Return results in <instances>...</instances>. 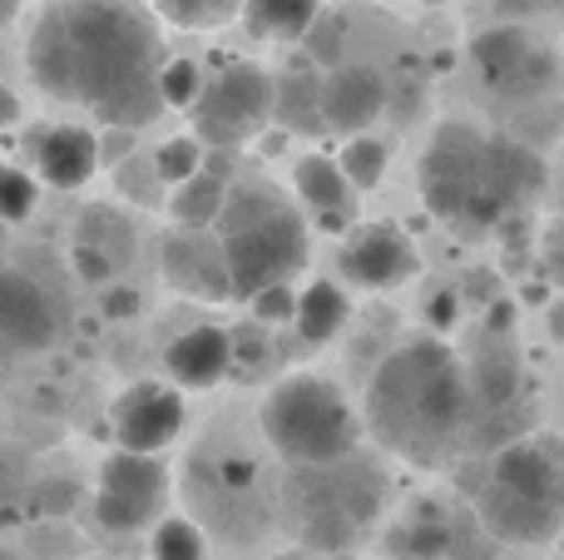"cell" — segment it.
<instances>
[{
	"mask_svg": "<svg viewBox=\"0 0 564 560\" xmlns=\"http://www.w3.org/2000/svg\"><path fill=\"white\" fill-rule=\"evenodd\" d=\"M144 0L45 6L25 35V75L55 105L99 119V129H144L159 119L169 55Z\"/></svg>",
	"mask_w": 564,
	"mask_h": 560,
	"instance_id": "6da1fadb",
	"label": "cell"
},
{
	"mask_svg": "<svg viewBox=\"0 0 564 560\" xmlns=\"http://www.w3.org/2000/svg\"><path fill=\"white\" fill-rule=\"evenodd\" d=\"M367 432L411 466H441L480 422L470 367L441 337H411L377 363L361 402Z\"/></svg>",
	"mask_w": 564,
	"mask_h": 560,
	"instance_id": "7a4b0ae2",
	"label": "cell"
},
{
	"mask_svg": "<svg viewBox=\"0 0 564 560\" xmlns=\"http://www.w3.org/2000/svg\"><path fill=\"white\" fill-rule=\"evenodd\" d=\"M421 204L446 228L476 238L516 218L545 189V159L516 134L476 119H441L416 164Z\"/></svg>",
	"mask_w": 564,
	"mask_h": 560,
	"instance_id": "3957f363",
	"label": "cell"
},
{
	"mask_svg": "<svg viewBox=\"0 0 564 560\" xmlns=\"http://www.w3.org/2000/svg\"><path fill=\"white\" fill-rule=\"evenodd\" d=\"M214 234L228 254V268H234L238 303H253L263 288L292 283L312 258L307 208L268 179H238L228 189V208Z\"/></svg>",
	"mask_w": 564,
	"mask_h": 560,
	"instance_id": "277c9868",
	"label": "cell"
},
{
	"mask_svg": "<svg viewBox=\"0 0 564 560\" xmlns=\"http://www.w3.org/2000/svg\"><path fill=\"white\" fill-rule=\"evenodd\" d=\"M258 427H263L268 446L297 472H322V466L357 456V442L367 432V422L347 402V392L322 373L278 377L268 387L263 407H258Z\"/></svg>",
	"mask_w": 564,
	"mask_h": 560,
	"instance_id": "5b68a950",
	"label": "cell"
},
{
	"mask_svg": "<svg viewBox=\"0 0 564 560\" xmlns=\"http://www.w3.org/2000/svg\"><path fill=\"white\" fill-rule=\"evenodd\" d=\"M278 109V79L263 65H224L208 75L204 99L194 105V134L208 149H243L248 139L263 134V125Z\"/></svg>",
	"mask_w": 564,
	"mask_h": 560,
	"instance_id": "8992f818",
	"label": "cell"
},
{
	"mask_svg": "<svg viewBox=\"0 0 564 560\" xmlns=\"http://www.w3.org/2000/svg\"><path fill=\"white\" fill-rule=\"evenodd\" d=\"M164 502H169V472L159 456L124 452V446H115V452L105 456L99 482H95L99 531H109V536L154 531L159 516H164Z\"/></svg>",
	"mask_w": 564,
	"mask_h": 560,
	"instance_id": "52a82bcc",
	"label": "cell"
},
{
	"mask_svg": "<svg viewBox=\"0 0 564 560\" xmlns=\"http://www.w3.org/2000/svg\"><path fill=\"white\" fill-rule=\"evenodd\" d=\"M337 273L357 293H391L421 273V254L406 228L397 224H357L337 248Z\"/></svg>",
	"mask_w": 564,
	"mask_h": 560,
	"instance_id": "ba28073f",
	"label": "cell"
},
{
	"mask_svg": "<svg viewBox=\"0 0 564 560\" xmlns=\"http://www.w3.org/2000/svg\"><path fill=\"white\" fill-rule=\"evenodd\" d=\"M184 387L159 383V377H139L109 407V432H115V446L124 452H144L159 456L178 432H184Z\"/></svg>",
	"mask_w": 564,
	"mask_h": 560,
	"instance_id": "9c48e42d",
	"label": "cell"
},
{
	"mask_svg": "<svg viewBox=\"0 0 564 560\" xmlns=\"http://www.w3.org/2000/svg\"><path fill=\"white\" fill-rule=\"evenodd\" d=\"M25 169L45 189L75 194L105 169L99 154V129L79 125V119H55V125H35L25 134Z\"/></svg>",
	"mask_w": 564,
	"mask_h": 560,
	"instance_id": "30bf717a",
	"label": "cell"
},
{
	"mask_svg": "<svg viewBox=\"0 0 564 560\" xmlns=\"http://www.w3.org/2000/svg\"><path fill=\"white\" fill-rule=\"evenodd\" d=\"M159 273L174 293L194 298V303H234V268L218 244V234H198V228H169L159 238Z\"/></svg>",
	"mask_w": 564,
	"mask_h": 560,
	"instance_id": "8fae6325",
	"label": "cell"
},
{
	"mask_svg": "<svg viewBox=\"0 0 564 560\" xmlns=\"http://www.w3.org/2000/svg\"><path fill=\"white\" fill-rule=\"evenodd\" d=\"M59 337V303L40 278L6 268L0 273V343L10 357H30L55 347Z\"/></svg>",
	"mask_w": 564,
	"mask_h": 560,
	"instance_id": "7c38bea8",
	"label": "cell"
},
{
	"mask_svg": "<svg viewBox=\"0 0 564 560\" xmlns=\"http://www.w3.org/2000/svg\"><path fill=\"white\" fill-rule=\"evenodd\" d=\"M164 367H169V383L188 387V392H208L218 387L228 373L238 367L234 353V333L218 323H194L184 327L178 337H169L164 347Z\"/></svg>",
	"mask_w": 564,
	"mask_h": 560,
	"instance_id": "4fadbf2b",
	"label": "cell"
},
{
	"mask_svg": "<svg viewBox=\"0 0 564 560\" xmlns=\"http://www.w3.org/2000/svg\"><path fill=\"white\" fill-rule=\"evenodd\" d=\"M391 109V85L377 65H341L327 75V129L357 139Z\"/></svg>",
	"mask_w": 564,
	"mask_h": 560,
	"instance_id": "5bb4252c",
	"label": "cell"
},
{
	"mask_svg": "<svg viewBox=\"0 0 564 560\" xmlns=\"http://www.w3.org/2000/svg\"><path fill=\"white\" fill-rule=\"evenodd\" d=\"M490 482L525 496V502L564 511V452L545 442H506L490 456Z\"/></svg>",
	"mask_w": 564,
	"mask_h": 560,
	"instance_id": "9a60e30c",
	"label": "cell"
},
{
	"mask_svg": "<svg viewBox=\"0 0 564 560\" xmlns=\"http://www.w3.org/2000/svg\"><path fill=\"white\" fill-rule=\"evenodd\" d=\"M476 506H480V526H486L490 536H500L506 546H545V541H555L564 526V511L525 502V496L506 492V486H496V482L476 496Z\"/></svg>",
	"mask_w": 564,
	"mask_h": 560,
	"instance_id": "2e32d148",
	"label": "cell"
},
{
	"mask_svg": "<svg viewBox=\"0 0 564 560\" xmlns=\"http://www.w3.org/2000/svg\"><path fill=\"white\" fill-rule=\"evenodd\" d=\"M292 194H297V204L307 208L312 218H341L351 214V204H357V189H351V179L341 174L337 154H297V164H292Z\"/></svg>",
	"mask_w": 564,
	"mask_h": 560,
	"instance_id": "e0dca14e",
	"label": "cell"
},
{
	"mask_svg": "<svg viewBox=\"0 0 564 560\" xmlns=\"http://www.w3.org/2000/svg\"><path fill=\"white\" fill-rule=\"evenodd\" d=\"M535 50L540 45L525 35V25H496L470 40V60H476V69L486 75V85L496 89V95H510V85L520 79V69L530 65Z\"/></svg>",
	"mask_w": 564,
	"mask_h": 560,
	"instance_id": "ac0fdd59",
	"label": "cell"
},
{
	"mask_svg": "<svg viewBox=\"0 0 564 560\" xmlns=\"http://www.w3.org/2000/svg\"><path fill=\"white\" fill-rule=\"evenodd\" d=\"M351 323V298H347V283L337 278H312L302 283V303H297V337L312 347H327L332 337H341Z\"/></svg>",
	"mask_w": 564,
	"mask_h": 560,
	"instance_id": "d6986e66",
	"label": "cell"
},
{
	"mask_svg": "<svg viewBox=\"0 0 564 560\" xmlns=\"http://www.w3.org/2000/svg\"><path fill=\"white\" fill-rule=\"evenodd\" d=\"M273 119L282 129H292V134H322L327 129V79H317V69L278 75Z\"/></svg>",
	"mask_w": 564,
	"mask_h": 560,
	"instance_id": "ffe728a7",
	"label": "cell"
},
{
	"mask_svg": "<svg viewBox=\"0 0 564 560\" xmlns=\"http://www.w3.org/2000/svg\"><path fill=\"white\" fill-rule=\"evenodd\" d=\"M322 20V0H248L243 30L258 40H307Z\"/></svg>",
	"mask_w": 564,
	"mask_h": 560,
	"instance_id": "44dd1931",
	"label": "cell"
},
{
	"mask_svg": "<svg viewBox=\"0 0 564 560\" xmlns=\"http://www.w3.org/2000/svg\"><path fill=\"white\" fill-rule=\"evenodd\" d=\"M228 189H234V184H224V179L208 174V169L198 179H188V184H178L174 194L164 198L174 228H198V234H214L218 218H224V208H228Z\"/></svg>",
	"mask_w": 564,
	"mask_h": 560,
	"instance_id": "7402d4cb",
	"label": "cell"
},
{
	"mask_svg": "<svg viewBox=\"0 0 564 560\" xmlns=\"http://www.w3.org/2000/svg\"><path fill=\"white\" fill-rule=\"evenodd\" d=\"M470 387H476L480 417H496V412H506V407L520 402L525 377H520V363L510 353H486L470 363Z\"/></svg>",
	"mask_w": 564,
	"mask_h": 560,
	"instance_id": "603a6c76",
	"label": "cell"
},
{
	"mask_svg": "<svg viewBox=\"0 0 564 560\" xmlns=\"http://www.w3.org/2000/svg\"><path fill=\"white\" fill-rule=\"evenodd\" d=\"M391 546L406 560H446L451 546H456V531H451V516L441 511V506H416V511L397 526Z\"/></svg>",
	"mask_w": 564,
	"mask_h": 560,
	"instance_id": "cb8c5ba5",
	"label": "cell"
},
{
	"mask_svg": "<svg viewBox=\"0 0 564 560\" xmlns=\"http://www.w3.org/2000/svg\"><path fill=\"white\" fill-rule=\"evenodd\" d=\"M75 244L99 248V254H109L119 268H124L129 254H134V224H129L115 204H89L85 214L75 218Z\"/></svg>",
	"mask_w": 564,
	"mask_h": 560,
	"instance_id": "d4e9b609",
	"label": "cell"
},
{
	"mask_svg": "<svg viewBox=\"0 0 564 560\" xmlns=\"http://www.w3.org/2000/svg\"><path fill=\"white\" fill-rule=\"evenodd\" d=\"M144 6L174 30H218L228 20H243L248 0H144Z\"/></svg>",
	"mask_w": 564,
	"mask_h": 560,
	"instance_id": "484cf974",
	"label": "cell"
},
{
	"mask_svg": "<svg viewBox=\"0 0 564 560\" xmlns=\"http://www.w3.org/2000/svg\"><path fill=\"white\" fill-rule=\"evenodd\" d=\"M337 164H341V174L351 179L357 194H371V189L387 179V169H391V149L381 144V139H371V134H357V139H341Z\"/></svg>",
	"mask_w": 564,
	"mask_h": 560,
	"instance_id": "4316f807",
	"label": "cell"
},
{
	"mask_svg": "<svg viewBox=\"0 0 564 560\" xmlns=\"http://www.w3.org/2000/svg\"><path fill=\"white\" fill-rule=\"evenodd\" d=\"M149 556L154 560H208V536L188 516H164L149 531Z\"/></svg>",
	"mask_w": 564,
	"mask_h": 560,
	"instance_id": "83f0119b",
	"label": "cell"
},
{
	"mask_svg": "<svg viewBox=\"0 0 564 560\" xmlns=\"http://www.w3.org/2000/svg\"><path fill=\"white\" fill-rule=\"evenodd\" d=\"M154 169H159V179H164L169 189H178V184H188V179H198L208 169V144L198 134H174V139H164V144L154 149Z\"/></svg>",
	"mask_w": 564,
	"mask_h": 560,
	"instance_id": "f1b7e54d",
	"label": "cell"
},
{
	"mask_svg": "<svg viewBox=\"0 0 564 560\" xmlns=\"http://www.w3.org/2000/svg\"><path fill=\"white\" fill-rule=\"evenodd\" d=\"M204 85H208V75L198 69V60L169 55L164 75H159V95H164V109H188V115H194V105L204 99Z\"/></svg>",
	"mask_w": 564,
	"mask_h": 560,
	"instance_id": "f546056e",
	"label": "cell"
},
{
	"mask_svg": "<svg viewBox=\"0 0 564 560\" xmlns=\"http://www.w3.org/2000/svg\"><path fill=\"white\" fill-rule=\"evenodd\" d=\"M35 208H40V179L20 159H10L6 174H0V218L6 224H25Z\"/></svg>",
	"mask_w": 564,
	"mask_h": 560,
	"instance_id": "4dcf8cb0",
	"label": "cell"
},
{
	"mask_svg": "<svg viewBox=\"0 0 564 560\" xmlns=\"http://www.w3.org/2000/svg\"><path fill=\"white\" fill-rule=\"evenodd\" d=\"M115 189H119V198H134V204H144V208H159L164 179H159V169H154V154H134L129 164H119Z\"/></svg>",
	"mask_w": 564,
	"mask_h": 560,
	"instance_id": "1f68e13d",
	"label": "cell"
},
{
	"mask_svg": "<svg viewBox=\"0 0 564 560\" xmlns=\"http://www.w3.org/2000/svg\"><path fill=\"white\" fill-rule=\"evenodd\" d=\"M341 40H347V20L337 15H322L317 25H312V35L302 40L312 55V65H327V69H341L347 60H341Z\"/></svg>",
	"mask_w": 564,
	"mask_h": 560,
	"instance_id": "d6a6232c",
	"label": "cell"
},
{
	"mask_svg": "<svg viewBox=\"0 0 564 560\" xmlns=\"http://www.w3.org/2000/svg\"><path fill=\"white\" fill-rule=\"evenodd\" d=\"M297 303H302V288L278 283V288H263L248 308H253V317L263 327H282V323H297Z\"/></svg>",
	"mask_w": 564,
	"mask_h": 560,
	"instance_id": "836d02e7",
	"label": "cell"
},
{
	"mask_svg": "<svg viewBox=\"0 0 564 560\" xmlns=\"http://www.w3.org/2000/svg\"><path fill=\"white\" fill-rule=\"evenodd\" d=\"M69 263H75V273L85 278V283H115V278H119V263H115V258L99 254V248H85V244H75Z\"/></svg>",
	"mask_w": 564,
	"mask_h": 560,
	"instance_id": "e575fe53",
	"label": "cell"
},
{
	"mask_svg": "<svg viewBox=\"0 0 564 560\" xmlns=\"http://www.w3.org/2000/svg\"><path fill=\"white\" fill-rule=\"evenodd\" d=\"M426 323H431V337L451 333V327L460 323V298L451 293V288H436V293L426 298Z\"/></svg>",
	"mask_w": 564,
	"mask_h": 560,
	"instance_id": "d590c367",
	"label": "cell"
},
{
	"mask_svg": "<svg viewBox=\"0 0 564 560\" xmlns=\"http://www.w3.org/2000/svg\"><path fill=\"white\" fill-rule=\"evenodd\" d=\"M134 134L139 129H99V154H105L109 169H119V164L134 159Z\"/></svg>",
	"mask_w": 564,
	"mask_h": 560,
	"instance_id": "8d00e7d4",
	"label": "cell"
},
{
	"mask_svg": "<svg viewBox=\"0 0 564 560\" xmlns=\"http://www.w3.org/2000/svg\"><path fill=\"white\" fill-rule=\"evenodd\" d=\"M30 502H35V511H40V516H55V511H65V506L75 502V486H65V482H45V476H40V486H35V496H30Z\"/></svg>",
	"mask_w": 564,
	"mask_h": 560,
	"instance_id": "74e56055",
	"label": "cell"
},
{
	"mask_svg": "<svg viewBox=\"0 0 564 560\" xmlns=\"http://www.w3.org/2000/svg\"><path fill=\"white\" fill-rule=\"evenodd\" d=\"M234 353H238V363L243 367H263L268 363V337H253V333H234Z\"/></svg>",
	"mask_w": 564,
	"mask_h": 560,
	"instance_id": "f35d334b",
	"label": "cell"
},
{
	"mask_svg": "<svg viewBox=\"0 0 564 560\" xmlns=\"http://www.w3.org/2000/svg\"><path fill=\"white\" fill-rule=\"evenodd\" d=\"M105 313L109 317H134L139 313V293H134V288H129V283H109V293H105Z\"/></svg>",
	"mask_w": 564,
	"mask_h": 560,
	"instance_id": "ab89813d",
	"label": "cell"
},
{
	"mask_svg": "<svg viewBox=\"0 0 564 560\" xmlns=\"http://www.w3.org/2000/svg\"><path fill=\"white\" fill-rule=\"evenodd\" d=\"M496 10H500V20H506V25H520L525 15H535V10H540V0H496Z\"/></svg>",
	"mask_w": 564,
	"mask_h": 560,
	"instance_id": "60d3db41",
	"label": "cell"
},
{
	"mask_svg": "<svg viewBox=\"0 0 564 560\" xmlns=\"http://www.w3.org/2000/svg\"><path fill=\"white\" fill-rule=\"evenodd\" d=\"M0 125H6V129L20 125V99H15V89H6V95H0Z\"/></svg>",
	"mask_w": 564,
	"mask_h": 560,
	"instance_id": "b9f144b4",
	"label": "cell"
},
{
	"mask_svg": "<svg viewBox=\"0 0 564 560\" xmlns=\"http://www.w3.org/2000/svg\"><path fill=\"white\" fill-rule=\"evenodd\" d=\"M545 327H550V337H555V343H564V303H555L545 313Z\"/></svg>",
	"mask_w": 564,
	"mask_h": 560,
	"instance_id": "7bdbcfd3",
	"label": "cell"
},
{
	"mask_svg": "<svg viewBox=\"0 0 564 560\" xmlns=\"http://www.w3.org/2000/svg\"><path fill=\"white\" fill-rule=\"evenodd\" d=\"M273 560H317V551H307V546H302V551H282Z\"/></svg>",
	"mask_w": 564,
	"mask_h": 560,
	"instance_id": "ee69618b",
	"label": "cell"
},
{
	"mask_svg": "<svg viewBox=\"0 0 564 560\" xmlns=\"http://www.w3.org/2000/svg\"><path fill=\"white\" fill-rule=\"evenodd\" d=\"M20 15V0H6V20H15Z\"/></svg>",
	"mask_w": 564,
	"mask_h": 560,
	"instance_id": "f6af8a7d",
	"label": "cell"
},
{
	"mask_svg": "<svg viewBox=\"0 0 564 560\" xmlns=\"http://www.w3.org/2000/svg\"><path fill=\"white\" fill-rule=\"evenodd\" d=\"M45 6H79V0H45Z\"/></svg>",
	"mask_w": 564,
	"mask_h": 560,
	"instance_id": "bcb514c9",
	"label": "cell"
},
{
	"mask_svg": "<svg viewBox=\"0 0 564 560\" xmlns=\"http://www.w3.org/2000/svg\"><path fill=\"white\" fill-rule=\"evenodd\" d=\"M540 6H564V0H540Z\"/></svg>",
	"mask_w": 564,
	"mask_h": 560,
	"instance_id": "7dc6e473",
	"label": "cell"
},
{
	"mask_svg": "<svg viewBox=\"0 0 564 560\" xmlns=\"http://www.w3.org/2000/svg\"><path fill=\"white\" fill-rule=\"evenodd\" d=\"M332 560H357V556H332Z\"/></svg>",
	"mask_w": 564,
	"mask_h": 560,
	"instance_id": "c3c4849f",
	"label": "cell"
}]
</instances>
